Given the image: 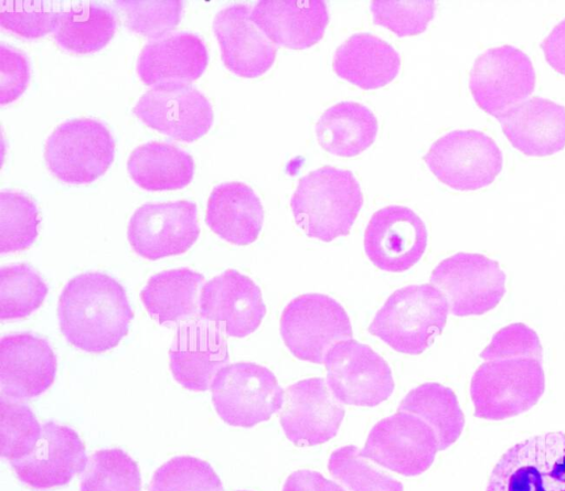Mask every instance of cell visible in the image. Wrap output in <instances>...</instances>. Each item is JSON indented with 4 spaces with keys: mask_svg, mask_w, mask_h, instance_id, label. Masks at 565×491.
I'll list each match as a JSON object with an SVG mask.
<instances>
[{
    "mask_svg": "<svg viewBox=\"0 0 565 491\" xmlns=\"http://www.w3.org/2000/svg\"><path fill=\"white\" fill-rule=\"evenodd\" d=\"M60 328L75 348L102 353L128 333L134 312L124 287L102 273H86L64 287L57 307Z\"/></svg>",
    "mask_w": 565,
    "mask_h": 491,
    "instance_id": "1",
    "label": "cell"
},
{
    "mask_svg": "<svg viewBox=\"0 0 565 491\" xmlns=\"http://www.w3.org/2000/svg\"><path fill=\"white\" fill-rule=\"evenodd\" d=\"M363 195L353 173L324 166L298 181L290 207L307 236L331 242L350 233Z\"/></svg>",
    "mask_w": 565,
    "mask_h": 491,
    "instance_id": "2",
    "label": "cell"
},
{
    "mask_svg": "<svg viewBox=\"0 0 565 491\" xmlns=\"http://www.w3.org/2000/svg\"><path fill=\"white\" fill-rule=\"evenodd\" d=\"M448 313V302L435 286L411 285L386 299L369 332L397 352L416 355L441 334Z\"/></svg>",
    "mask_w": 565,
    "mask_h": 491,
    "instance_id": "3",
    "label": "cell"
},
{
    "mask_svg": "<svg viewBox=\"0 0 565 491\" xmlns=\"http://www.w3.org/2000/svg\"><path fill=\"white\" fill-rule=\"evenodd\" d=\"M545 391L542 361L531 357L484 361L473 373L475 416L502 420L532 408Z\"/></svg>",
    "mask_w": 565,
    "mask_h": 491,
    "instance_id": "4",
    "label": "cell"
},
{
    "mask_svg": "<svg viewBox=\"0 0 565 491\" xmlns=\"http://www.w3.org/2000/svg\"><path fill=\"white\" fill-rule=\"evenodd\" d=\"M210 388L218 416L228 425L245 428L280 410L285 394L270 370L252 362L225 365Z\"/></svg>",
    "mask_w": 565,
    "mask_h": 491,
    "instance_id": "5",
    "label": "cell"
},
{
    "mask_svg": "<svg viewBox=\"0 0 565 491\" xmlns=\"http://www.w3.org/2000/svg\"><path fill=\"white\" fill-rule=\"evenodd\" d=\"M280 334L288 350L299 360L322 364L329 350L352 339L350 318L333 298L305 293L282 310Z\"/></svg>",
    "mask_w": 565,
    "mask_h": 491,
    "instance_id": "6",
    "label": "cell"
},
{
    "mask_svg": "<svg viewBox=\"0 0 565 491\" xmlns=\"http://www.w3.org/2000/svg\"><path fill=\"white\" fill-rule=\"evenodd\" d=\"M115 141L99 120L78 118L61 124L47 138L44 159L51 173L66 183H89L114 160Z\"/></svg>",
    "mask_w": 565,
    "mask_h": 491,
    "instance_id": "7",
    "label": "cell"
},
{
    "mask_svg": "<svg viewBox=\"0 0 565 491\" xmlns=\"http://www.w3.org/2000/svg\"><path fill=\"white\" fill-rule=\"evenodd\" d=\"M486 491H565V433H545L509 448Z\"/></svg>",
    "mask_w": 565,
    "mask_h": 491,
    "instance_id": "8",
    "label": "cell"
},
{
    "mask_svg": "<svg viewBox=\"0 0 565 491\" xmlns=\"http://www.w3.org/2000/svg\"><path fill=\"white\" fill-rule=\"evenodd\" d=\"M429 281L457 317L481 316L494 309L505 293V274L499 263L476 253H457L441 260Z\"/></svg>",
    "mask_w": 565,
    "mask_h": 491,
    "instance_id": "9",
    "label": "cell"
},
{
    "mask_svg": "<svg viewBox=\"0 0 565 491\" xmlns=\"http://www.w3.org/2000/svg\"><path fill=\"white\" fill-rule=\"evenodd\" d=\"M424 160L440 182L460 191L489 185L503 162L495 141L476 129L446 134L431 145Z\"/></svg>",
    "mask_w": 565,
    "mask_h": 491,
    "instance_id": "10",
    "label": "cell"
},
{
    "mask_svg": "<svg viewBox=\"0 0 565 491\" xmlns=\"http://www.w3.org/2000/svg\"><path fill=\"white\" fill-rule=\"evenodd\" d=\"M323 363L328 386L342 404L373 407L393 393L388 364L366 344L353 339L340 341Z\"/></svg>",
    "mask_w": 565,
    "mask_h": 491,
    "instance_id": "11",
    "label": "cell"
},
{
    "mask_svg": "<svg viewBox=\"0 0 565 491\" xmlns=\"http://www.w3.org/2000/svg\"><path fill=\"white\" fill-rule=\"evenodd\" d=\"M434 430L419 417L397 412L371 429L360 456L403 476H418L438 451Z\"/></svg>",
    "mask_w": 565,
    "mask_h": 491,
    "instance_id": "12",
    "label": "cell"
},
{
    "mask_svg": "<svg viewBox=\"0 0 565 491\" xmlns=\"http://www.w3.org/2000/svg\"><path fill=\"white\" fill-rule=\"evenodd\" d=\"M534 87L535 71L530 57L508 44L483 52L470 72L469 88L475 102L494 117L524 102Z\"/></svg>",
    "mask_w": 565,
    "mask_h": 491,
    "instance_id": "13",
    "label": "cell"
},
{
    "mask_svg": "<svg viewBox=\"0 0 565 491\" xmlns=\"http://www.w3.org/2000/svg\"><path fill=\"white\" fill-rule=\"evenodd\" d=\"M132 113L148 127L184 142L202 137L213 122L207 98L191 84L179 82L150 87Z\"/></svg>",
    "mask_w": 565,
    "mask_h": 491,
    "instance_id": "14",
    "label": "cell"
},
{
    "mask_svg": "<svg viewBox=\"0 0 565 491\" xmlns=\"http://www.w3.org/2000/svg\"><path fill=\"white\" fill-rule=\"evenodd\" d=\"M132 249L147 259H159L186 252L198 239L196 204L191 201L146 203L128 224Z\"/></svg>",
    "mask_w": 565,
    "mask_h": 491,
    "instance_id": "15",
    "label": "cell"
},
{
    "mask_svg": "<svg viewBox=\"0 0 565 491\" xmlns=\"http://www.w3.org/2000/svg\"><path fill=\"white\" fill-rule=\"evenodd\" d=\"M344 407L326 380L312 377L285 389L279 419L287 438L296 446H315L333 438L343 420Z\"/></svg>",
    "mask_w": 565,
    "mask_h": 491,
    "instance_id": "16",
    "label": "cell"
},
{
    "mask_svg": "<svg viewBox=\"0 0 565 491\" xmlns=\"http://www.w3.org/2000/svg\"><path fill=\"white\" fill-rule=\"evenodd\" d=\"M427 246V231L411 209L390 205L376 211L364 232V250L380 269L402 273L413 267Z\"/></svg>",
    "mask_w": 565,
    "mask_h": 491,
    "instance_id": "17",
    "label": "cell"
},
{
    "mask_svg": "<svg viewBox=\"0 0 565 491\" xmlns=\"http://www.w3.org/2000/svg\"><path fill=\"white\" fill-rule=\"evenodd\" d=\"M265 314L259 287L235 269L225 270L201 289L199 317L230 337H247L260 325Z\"/></svg>",
    "mask_w": 565,
    "mask_h": 491,
    "instance_id": "18",
    "label": "cell"
},
{
    "mask_svg": "<svg viewBox=\"0 0 565 491\" xmlns=\"http://www.w3.org/2000/svg\"><path fill=\"white\" fill-rule=\"evenodd\" d=\"M87 459L85 446L74 429L46 421L33 451L11 466L21 482L45 490L67 484L84 470Z\"/></svg>",
    "mask_w": 565,
    "mask_h": 491,
    "instance_id": "19",
    "label": "cell"
},
{
    "mask_svg": "<svg viewBox=\"0 0 565 491\" xmlns=\"http://www.w3.org/2000/svg\"><path fill=\"white\" fill-rule=\"evenodd\" d=\"M169 356L178 383L190 391H206L227 365V343L214 323L194 320L178 328Z\"/></svg>",
    "mask_w": 565,
    "mask_h": 491,
    "instance_id": "20",
    "label": "cell"
},
{
    "mask_svg": "<svg viewBox=\"0 0 565 491\" xmlns=\"http://www.w3.org/2000/svg\"><path fill=\"white\" fill-rule=\"evenodd\" d=\"M56 356L50 343L31 333L9 334L0 341L2 394L28 399L44 393L54 382Z\"/></svg>",
    "mask_w": 565,
    "mask_h": 491,
    "instance_id": "21",
    "label": "cell"
},
{
    "mask_svg": "<svg viewBox=\"0 0 565 491\" xmlns=\"http://www.w3.org/2000/svg\"><path fill=\"white\" fill-rule=\"evenodd\" d=\"M247 4H232L214 18L213 31L224 65L242 77H257L274 63L275 45L250 18Z\"/></svg>",
    "mask_w": 565,
    "mask_h": 491,
    "instance_id": "22",
    "label": "cell"
},
{
    "mask_svg": "<svg viewBox=\"0 0 565 491\" xmlns=\"http://www.w3.org/2000/svg\"><path fill=\"white\" fill-rule=\"evenodd\" d=\"M495 118L525 156H550L565 147V107L547 98L530 97Z\"/></svg>",
    "mask_w": 565,
    "mask_h": 491,
    "instance_id": "23",
    "label": "cell"
},
{
    "mask_svg": "<svg viewBox=\"0 0 565 491\" xmlns=\"http://www.w3.org/2000/svg\"><path fill=\"white\" fill-rule=\"evenodd\" d=\"M250 18L275 45L303 50L322 39L329 12L322 0H260Z\"/></svg>",
    "mask_w": 565,
    "mask_h": 491,
    "instance_id": "24",
    "label": "cell"
},
{
    "mask_svg": "<svg viewBox=\"0 0 565 491\" xmlns=\"http://www.w3.org/2000/svg\"><path fill=\"white\" fill-rule=\"evenodd\" d=\"M209 61L203 40L191 32H171L150 40L137 60V74L148 86L198 79Z\"/></svg>",
    "mask_w": 565,
    "mask_h": 491,
    "instance_id": "25",
    "label": "cell"
},
{
    "mask_svg": "<svg viewBox=\"0 0 565 491\" xmlns=\"http://www.w3.org/2000/svg\"><path fill=\"white\" fill-rule=\"evenodd\" d=\"M205 221L221 238L235 245H247L258 237L264 211L260 200L248 185L226 182L213 189Z\"/></svg>",
    "mask_w": 565,
    "mask_h": 491,
    "instance_id": "26",
    "label": "cell"
},
{
    "mask_svg": "<svg viewBox=\"0 0 565 491\" xmlns=\"http://www.w3.org/2000/svg\"><path fill=\"white\" fill-rule=\"evenodd\" d=\"M401 66L398 53L384 40L370 33H355L335 51L333 71L343 79L374 89L393 81Z\"/></svg>",
    "mask_w": 565,
    "mask_h": 491,
    "instance_id": "27",
    "label": "cell"
},
{
    "mask_svg": "<svg viewBox=\"0 0 565 491\" xmlns=\"http://www.w3.org/2000/svg\"><path fill=\"white\" fill-rule=\"evenodd\" d=\"M204 277L189 268L153 275L140 292L147 311L161 324L199 316Z\"/></svg>",
    "mask_w": 565,
    "mask_h": 491,
    "instance_id": "28",
    "label": "cell"
},
{
    "mask_svg": "<svg viewBox=\"0 0 565 491\" xmlns=\"http://www.w3.org/2000/svg\"><path fill=\"white\" fill-rule=\"evenodd\" d=\"M127 169L134 182L145 190H175L191 182L194 161L173 143L150 141L130 153Z\"/></svg>",
    "mask_w": 565,
    "mask_h": 491,
    "instance_id": "29",
    "label": "cell"
},
{
    "mask_svg": "<svg viewBox=\"0 0 565 491\" xmlns=\"http://www.w3.org/2000/svg\"><path fill=\"white\" fill-rule=\"evenodd\" d=\"M377 121L365 106L354 102L338 103L328 108L316 125L320 146L330 153L353 157L372 145Z\"/></svg>",
    "mask_w": 565,
    "mask_h": 491,
    "instance_id": "30",
    "label": "cell"
},
{
    "mask_svg": "<svg viewBox=\"0 0 565 491\" xmlns=\"http://www.w3.org/2000/svg\"><path fill=\"white\" fill-rule=\"evenodd\" d=\"M117 18L109 8L86 3L58 11L53 38L65 51L87 54L103 49L115 34Z\"/></svg>",
    "mask_w": 565,
    "mask_h": 491,
    "instance_id": "31",
    "label": "cell"
},
{
    "mask_svg": "<svg viewBox=\"0 0 565 491\" xmlns=\"http://www.w3.org/2000/svg\"><path fill=\"white\" fill-rule=\"evenodd\" d=\"M397 412L419 417L435 433L438 449L445 450L461 435L465 416L455 392L439 383H424L402 399Z\"/></svg>",
    "mask_w": 565,
    "mask_h": 491,
    "instance_id": "32",
    "label": "cell"
},
{
    "mask_svg": "<svg viewBox=\"0 0 565 491\" xmlns=\"http://www.w3.org/2000/svg\"><path fill=\"white\" fill-rule=\"evenodd\" d=\"M137 462L118 448L94 452L81 476V491H140Z\"/></svg>",
    "mask_w": 565,
    "mask_h": 491,
    "instance_id": "33",
    "label": "cell"
},
{
    "mask_svg": "<svg viewBox=\"0 0 565 491\" xmlns=\"http://www.w3.org/2000/svg\"><path fill=\"white\" fill-rule=\"evenodd\" d=\"M47 286L26 264L0 269V318L21 319L35 311L47 295Z\"/></svg>",
    "mask_w": 565,
    "mask_h": 491,
    "instance_id": "34",
    "label": "cell"
},
{
    "mask_svg": "<svg viewBox=\"0 0 565 491\" xmlns=\"http://www.w3.org/2000/svg\"><path fill=\"white\" fill-rule=\"evenodd\" d=\"M42 435L31 408L19 399L0 397V455L10 462L30 455Z\"/></svg>",
    "mask_w": 565,
    "mask_h": 491,
    "instance_id": "35",
    "label": "cell"
},
{
    "mask_svg": "<svg viewBox=\"0 0 565 491\" xmlns=\"http://www.w3.org/2000/svg\"><path fill=\"white\" fill-rule=\"evenodd\" d=\"M40 218L35 203L17 191L0 193V253L28 248L38 236Z\"/></svg>",
    "mask_w": 565,
    "mask_h": 491,
    "instance_id": "36",
    "label": "cell"
},
{
    "mask_svg": "<svg viewBox=\"0 0 565 491\" xmlns=\"http://www.w3.org/2000/svg\"><path fill=\"white\" fill-rule=\"evenodd\" d=\"M328 469L348 491H403L399 481L372 466L352 445L334 450Z\"/></svg>",
    "mask_w": 565,
    "mask_h": 491,
    "instance_id": "37",
    "label": "cell"
},
{
    "mask_svg": "<svg viewBox=\"0 0 565 491\" xmlns=\"http://www.w3.org/2000/svg\"><path fill=\"white\" fill-rule=\"evenodd\" d=\"M149 491H223V484L206 461L178 456L154 471Z\"/></svg>",
    "mask_w": 565,
    "mask_h": 491,
    "instance_id": "38",
    "label": "cell"
},
{
    "mask_svg": "<svg viewBox=\"0 0 565 491\" xmlns=\"http://www.w3.org/2000/svg\"><path fill=\"white\" fill-rule=\"evenodd\" d=\"M115 4L124 13L127 29L150 40L173 32L183 11L180 0H118Z\"/></svg>",
    "mask_w": 565,
    "mask_h": 491,
    "instance_id": "39",
    "label": "cell"
},
{
    "mask_svg": "<svg viewBox=\"0 0 565 491\" xmlns=\"http://www.w3.org/2000/svg\"><path fill=\"white\" fill-rule=\"evenodd\" d=\"M435 9L433 0H375L371 2L373 22L390 29L397 36L424 32L434 18Z\"/></svg>",
    "mask_w": 565,
    "mask_h": 491,
    "instance_id": "40",
    "label": "cell"
},
{
    "mask_svg": "<svg viewBox=\"0 0 565 491\" xmlns=\"http://www.w3.org/2000/svg\"><path fill=\"white\" fill-rule=\"evenodd\" d=\"M58 11L43 1H0V25L2 29L26 40H35L53 33Z\"/></svg>",
    "mask_w": 565,
    "mask_h": 491,
    "instance_id": "41",
    "label": "cell"
},
{
    "mask_svg": "<svg viewBox=\"0 0 565 491\" xmlns=\"http://www.w3.org/2000/svg\"><path fill=\"white\" fill-rule=\"evenodd\" d=\"M484 361L531 357L542 361L543 348L537 333L522 322L508 324L497 331L482 350Z\"/></svg>",
    "mask_w": 565,
    "mask_h": 491,
    "instance_id": "42",
    "label": "cell"
},
{
    "mask_svg": "<svg viewBox=\"0 0 565 491\" xmlns=\"http://www.w3.org/2000/svg\"><path fill=\"white\" fill-rule=\"evenodd\" d=\"M30 79V63L24 53L0 45V104L6 105L18 99L25 90Z\"/></svg>",
    "mask_w": 565,
    "mask_h": 491,
    "instance_id": "43",
    "label": "cell"
},
{
    "mask_svg": "<svg viewBox=\"0 0 565 491\" xmlns=\"http://www.w3.org/2000/svg\"><path fill=\"white\" fill-rule=\"evenodd\" d=\"M282 491H347L341 484L326 479L312 470L292 472L285 481Z\"/></svg>",
    "mask_w": 565,
    "mask_h": 491,
    "instance_id": "44",
    "label": "cell"
},
{
    "mask_svg": "<svg viewBox=\"0 0 565 491\" xmlns=\"http://www.w3.org/2000/svg\"><path fill=\"white\" fill-rule=\"evenodd\" d=\"M540 46L546 62L565 76V19L553 28Z\"/></svg>",
    "mask_w": 565,
    "mask_h": 491,
    "instance_id": "45",
    "label": "cell"
},
{
    "mask_svg": "<svg viewBox=\"0 0 565 491\" xmlns=\"http://www.w3.org/2000/svg\"><path fill=\"white\" fill-rule=\"evenodd\" d=\"M241 491H245V490H241Z\"/></svg>",
    "mask_w": 565,
    "mask_h": 491,
    "instance_id": "46",
    "label": "cell"
}]
</instances>
